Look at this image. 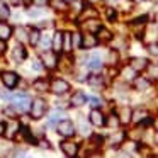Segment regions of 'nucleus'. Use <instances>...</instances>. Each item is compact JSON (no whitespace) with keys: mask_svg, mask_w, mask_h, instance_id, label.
I'll return each instance as SVG.
<instances>
[{"mask_svg":"<svg viewBox=\"0 0 158 158\" xmlns=\"http://www.w3.org/2000/svg\"><path fill=\"white\" fill-rule=\"evenodd\" d=\"M107 15H109L110 21H114V19H116V10H114V9H107Z\"/></svg>","mask_w":158,"mask_h":158,"instance_id":"obj_38","label":"nucleus"},{"mask_svg":"<svg viewBox=\"0 0 158 158\" xmlns=\"http://www.w3.org/2000/svg\"><path fill=\"white\" fill-rule=\"evenodd\" d=\"M34 89L38 90V92H46V90L49 89V83L46 82V80H36V82H34Z\"/></svg>","mask_w":158,"mask_h":158,"instance_id":"obj_24","label":"nucleus"},{"mask_svg":"<svg viewBox=\"0 0 158 158\" xmlns=\"http://www.w3.org/2000/svg\"><path fill=\"white\" fill-rule=\"evenodd\" d=\"M39 41H41V44H43V48H49V44H51V39H49V36H43L41 39H39Z\"/></svg>","mask_w":158,"mask_h":158,"instance_id":"obj_34","label":"nucleus"},{"mask_svg":"<svg viewBox=\"0 0 158 158\" xmlns=\"http://www.w3.org/2000/svg\"><path fill=\"white\" fill-rule=\"evenodd\" d=\"M65 117V114L60 112V110H55V112L49 114V119H48V126H55L56 123H60V121Z\"/></svg>","mask_w":158,"mask_h":158,"instance_id":"obj_16","label":"nucleus"},{"mask_svg":"<svg viewBox=\"0 0 158 158\" xmlns=\"http://www.w3.org/2000/svg\"><path fill=\"white\" fill-rule=\"evenodd\" d=\"M46 112V102L43 99H36L32 100L31 104V116L34 117V119H41L43 116H44Z\"/></svg>","mask_w":158,"mask_h":158,"instance_id":"obj_2","label":"nucleus"},{"mask_svg":"<svg viewBox=\"0 0 158 158\" xmlns=\"http://www.w3.org/2000/svg\"><path fill=\"white\" fill-rule=\"evenodd\" d=\"M134 85H136L138 90H144V89H148V87H150V82H148V80H144V78H136V80H134Z\"/></svg>","mask_w":158,"mask_h":158,"instance_id":"obj_27","label":"nucleus"},{"mask_svg":"<svg viewBox=\"0 0 158 158\" xmlns=\"http://www.w3.org/2000/svg\"><path fill=\"white\" fill-rule=\"evenodd\" d=\"M31 99H29V95H26V94H19V95L12 97V106H14V109H17L19 112H26V110L31 109Z\"/></svg>","mask_w":158,"mask_h":158,"instance_id":"obj_1","label":"nucleus"},{"mask_svg":"<svg viewBox=\"0 0 158 158\" xmlns=\"http://www.w3.org/2000/svg\"><path fill=\"white\" fill-rule=\"evenodd\" d=\"M32 68H34L36 72H41V70H43L41 61H39V60H34V61H32Z\"/></svg>","mask_w":158,"mask_h":158,"instance_id":"obj_36","label":"nucleus"},{"mask_svg":"<svg viewBox=\"0 0 158 158\" xmlns=\"http://www.w3.org/2000/svg\"><path fill=\"white\" fill-rule=\"evenodd\" d=\"M148 51H150V55L158 56V43H150L148 44Z\"/></svg>","mask_w":158,"mask_h":158,"instance_id":"obj_33","label":"nucleus"},{"mask_svg":"<svg viewBox=\"0 0 158 158\" xmlns=\"http://www.w3.org/2000/svg\"><path fill=\"white\" fill-rule=\"evenodd\" d=\"M129 63L134 72H141V70L148 68V60H144V58H131Z\"/></svg>","mask_w":158,"mask_h":158,"instance_id":"obj_11","label":"nucleus"},{"mask_svg":"<svg viewBox=\"0 0 158 158\" xmlns=\"http://www.w3.org/2000/svg\"><path fill=\"white\" fill-rule=\"evenodd\" d=\"M61 150H63V153H65L68 158H75L77 153H78V144L72 143V141H63V143H61Z\"/></svg>","mask_w":158,"mask_h":158,"instance_id":"obj_5","label":"nucleus"},{"mask_svg":"<svg viewBox=\"0 0 158 158\" xmlns=\"http://www.w3.org/2000/svg\"><path fill=\"white\" fill-rule=\"evenodd\" d=\"M97 36H99V38H97L99 41H110V39H112V34L104 27H100L99 31H97Z\"/></svg>","mask_w":158,"mask_h":158,"instance_id":"obj_22","label":"nucleus"},{"mask_svg":"<svg viewBox=\"0 0 158 158\" xmlns=\"http://www.w3.org/2000/svg\"><path fill=\"white\" fill-rule=\"evenodd\" d=\"M17 158H27V153H24V151H21V153H17Z\"/></svg>","mask_w":158,"mask_h":158,"instance_id":"obj_43","label":"nucleus"},{"mask_svg":"<svg viewBox=\"0 0 158 158\" xmlns=\"http://www.w3.org/2000/svg\"><path fill=\"white\" fill-rule=\"evenodd\" d=\"M32 2H34L36 5H41V7H43V5L48 4V0H32Z\"/></svg>","mask_w":158,"mask_h":158,"instance_id":"obj_39","label":"nucleus"},{"mask_svg":"<svg viewBox=\"0 0 158 158\" xmlns=\"http://www.w3.org/2000/svg\"><path fill=\"white\" fill-rule=\"evenodd\" d=\"M83 26H85V29H89L90 32H97L100 27H102V26H100V22L97 21V19H92V21H87Z\"/></svg>","mask_w":158,"mask_h":158,"instance_id":"obj_19","label":"nucleus"},{"mask_svg":"<svg viewBox=\"0 0 158 158\" xmlns=\"http://www.w3.org/2000/svg\"><path fill=\"white\" fill-rule=\"evenodd\" d=\"M43 63H44L46 68L53 70L58 63V58H56V51H44L43 53Z\"/></svg>","mask_w":158,"mask_h":158,"instance_id":"obj_7","label":"nucleus"},{"mask_svg":"<svg viewBox=\"0 0 158 158\" xmlns=\"http://www.w3.org/2000/svg\"><path fill=\"white\" fill-rule=\"evenodd\" d=\"M90 4H97V2H100V0H89Z\"/></svg>","mask_w":158,"mask_h":158,"instance_id":"obj_46","label":"nucleus"},{"mask_svg":"<svg viewBox=\"0 0 158 158\" xmlns=\"http://www.w3.org/2000/svg\"><path fill=\"white\" fill-rule=\"evenodd\" d=\"M109 2H116V0H109Z\"/></svg>","mask_w":158,"mask_h":158,"instance_id":"obj_49","label":"nucleus"},{"mask_svg":"<svg viewBox=\"0 0 158 158\" xmlns=\"http://www.w3.org/2000/svg\"><path fill=\"white\" fill-rule=\"evenodd\" d=\"M133 2H136V4H141V2H144V0H133Z\"/></svg>","mask_w":158,"mask_h":158,"instance_id":"obj_47","label":"nucleus"},{"mask_svg":"<svg viewBox=\"0 0 158 158\" xmlns=\"http://www.w3.org/2000/svg\"><path fill=\"white\" fill-rule=\"evenodd\" d=\"M5 129V126H4V124H0V134H2V131H4Z\"/></svg>","mask_w":158,"mask_h":158,"instance_id":"obj_44","label":"nucleus"},{"mask_svg":"<svg viewBox=\"0 0 158 158\" xmlns=\"http://www.w3.org/2000/svg\"><path fill=\"white\" fill-rule=\"evenodd\" d=\"M89 158H104V156H102V155H100V153H92V155H90Z\"/></svg>","mask_w":158,"mask_h":158,"instance_id":"obj_42","label":"nucleus"},{"mask_svg":"<svg viewBox=\"0 0 158 158\" xmlns=\"http://www.w3.org/2000/svg\"><path fill=\"white\" fill-rule=\"evenodd\" d=\"M87 65L92 70H99L100 66H102V60H100L99 53H92V55L89 56V60H87Z\"/></svg>","mask_w":158,"mask_h":158,"instance_id":"obj_10","label":"nucleus"},{"mask_svg":"<svg viewBox=\"0 0 158 158\" xmlns=\"http://www.w3.org/2000/svg\"><path fill=\"white\" fill-rule=\"evenodd\" d=\"M5 49H7V44H5V39H0V56L5 53Z\"/></svg>","mask_w":158,"mask_h":158,"instance_id":"obj_37","label":"nucleus"},{"mask_svg":"<svg viewBox=\"0 0 158 158\" xmlns=\"http://www.w3.org/2000/svg\"><path fill=\"white\" fill-rule=\"evenodd\" d=\"M97 43H99V39H97L94 34H85V36H82V48L90 49V48H94V46H97Z\"/></svg>","mask_w":158,"mask_h":158,"instance_id":"obj_12","label":"nucleus"},{"mask_svg":"<svg viewBox=\"0 0 158 158\" xmlns=\"http://www.w3.org/2000/svg\"><path fill=\"white\" fill-rule=\"evenodd\" d=\"M106 124L110 127H116L119 124V119H117V116H109V119H106Z\"/></svg>","mask_w":158,"mask_h":158,"instance_id":"obj_32","label":"nucleus"},{"mask_svg":"<svg viewBox=\"0 0 158 158\" xmlns=\"http://www.w3.org/2000/svg\"><path fill=\"white\" fill-rule=\"evenodd\" d=\"M72 44L73 48H82V34L80 32H73L72 34Z\"/></svg>","mask_w":158,"mask_h":158,"instance_id":"obj_26","label":"nucleus"},{"mask_svg":"<svg viewBox=\"0 0 158 158\" xmlns=\"http://www.w3.org/2000/svg\"><path fill=\"white\" fill-rule=\"evenodd\" d=\"M9 2H10L12 5H22V2H24V0H9Z\"/></svg>","mask_w":158,"mask_h":158,"instance_id":"obj_41","label":"nucleus"},{"mask_svg":"<svg viewBox=\"0 0 158 158\" xmlns=\"http://www.w3.org/2000/svg\"><path fill=\"white\" fill-rule=\"evenodd\" d=\"M156 143H158V133H156Z\"/></svg>","mask_w":158,"mask_h":158,"instance_id":"obj_48","label":"nucleus"},{"mask_svg":"<svg viewBox=\"0 0 158 158\" xmlns=\"http://www.w3.org/2000/svg\"><path fill=\"white\" fill-rule=\"evenodd\" d=\"M144 117H146V110H143V109H138V110L133 112V121L134 123H141Z\"/></svg>","mask_w":158,"mask_h":158,"instance_id":"obj_25","label":"nucleus"},{"mask_svg":"<svg viewBox=\"0 0 158 158\" xmlns=\"http://www.w3.org/2000/svg\"><path fill=\"white\" fill-rule=\"evenodd\" d=\"M15 34H17V39H19V41H29V32L26 31L24 27H19Z\"/></svg>","mask_w":158,"mask_h":158,"instance_id":"obj_28","label":"nucleus"},{"mask_svg":"<svg viewBox=\"0 0 158 158\" xmlns=\"http://www.w3.org/2000/svg\"><path fill=\"white\" fill-rule=\"evenodd\" d=\"M87 100H89V99H87L82 92L73 94V97H72V104H73V106H83V104H87Z\"/></svg>","mask_w":158,"mask_h":158,"instance_id":"obj_17","label":"nucleus"},{"mask_svg":"<svg viewBox=\"0 0 158 158\" xmlns=\"http://www.w3.org/2000/svg\"><path fill=\"white\" fill-rule=\"evenodd\" d=\"M10 17V9L5 2H0V19H9Z\"/></svg>","mask_w":158,"mask_h":158,"instance_id":"obj_23","label":"nucleus"},{"mask_svg":"<svg viewBox=\"0 0 158 158\" xmlns=\"http://www.w3.org/2000/svg\"><path fill=\"white\" fill-rule=\"evenodd\" d=\"M39 146H41V148H49V143L43 139V141H39Z\"/></svg>","mask_w":158,"mask_h":158,"instance_id":"obj_40","label":"nucleus"},{"mask_svg":"<svg viewBox=\"0 0 158 158\" xmlns=\"http://www.w3.org/2000/svg\"><path fill=\"white\" fill-rule=\"evenodd\" d=\"M2 82H4V85L7 87V89H14L19 82V77L15 75L14 72H4L2 73Z\"/></svg>","mask_w":158,"mask_h":158,"instance_id":"obj_6","label":"nucleus"},{"mask_svg":"<svg viewBox=\"0 0 158 158\" xmlns=\"http://www.w3.org/2000/svg\"><path fill=\"white\" fill-rule=\"evenodd\" d=\"M10 36H12V27L7 22L0 21V39H5V41H7Z\"/></svg>","mask_w":158,"mask_h":158,"instance_id":"obj_15","label":"nucleus"},{"mask_svg":"<svg viewBox=\"0 0 158 158\" xmlns=\"http://www.w3.org/2000/svg\"><path fill=\"white\" fill-rule=\"evenodd\" d=\"M89 117H90V123L94 124V126H106V117H104V114L100 112L99 109H92L90 110V114H89Z\"/></svg>","mask_w":158,"mask_h":158,"instance_id":"obj_8","label":"nucleus"},{"mask_svg":"<svg viewBox=\"0 0 158 158\" xmlns=\"http://www.w3.org/2000/svg\"><path fill=\"white\" fill-rule=\"evenodd\" d=\"M153 158H158V156H153Z\"/></svg>","mask_w":158,"mask_h":158,"instance_id":"obj_50","label":"nucleus"},{"mask_svg":"<svg viewBox=\"0 0 158 158\" xmlns=\"http://www.w3.org/2000/svg\"><path fill=\"white\" fill-rule=\"evenodd\" d=\"M119 158H129V156H127V155H124V153H121V155H119Z\"/></svg>","mask_w":158,"mask_h":158,"instance_id":"obj_45","label":"nucleus"},{"mask_svg":"<svg viewBox=\"0 0 158 158\" xmlns=\"http://www.w3.org/2000/svg\"><path fill=\"white\" fill-rule=\"evenodd\" d=\"M73 44H72V34L70 32H63V51H72Z\"/></svg>","mask_w":158,"mask_h":158,"instance_id":"obj_18","label":"nucleus"},{"mask_svg":"<svg viewBox=\"0 0 158 158\" xmlns=\"http://www.w3.org/2000/svg\"><path fill=\"white\" fill-rule=\"evenodd\" d=\"M89 83H90V85H94V87H99V85H102V78H100V77L99 75H94V77H90V78H89Z\"/></svg>","mask_w":158,"mask_h":158,"instance_id":"obj_30","label":"nucleus"},{"mask_svg":"<svg viewBox=\"0 0 158 158\" xmlns=\"http://www.w3.org/2000/svg\"><path fill=\"white\" fill-rule=\"evenodd\" d=\"M49 5H51L55 10H66V2L65 0H49Z\"/></svg>","mask_w":158,"mask_h":158,"instance_id":"obj_20","label":"nucleus"},{"mask_svg":"<svg viewBox=\"0 0 158 158\" xmlns=\"http://www.w3.org/2000/svg\"><path fill=\"white\" fill-rule=\"evenodd\" d=\"M70 90V83L65 82L61 78H56L51 82V92L56 94V95H61V94H66Z\"/></svg>","mask_w":158,"mask_h":158,"instance_id":"obj_4","label":"nucleus"},{"mask_svg":"<svg viewBox=\"0 0 158 158\" xmlns=\"http://www.w3.org/2000/svg\"><path fill=\"white\" fill-rule=\"evenodd\" d=\"M89 104L92 109H99L100 106H102V102H100V99H97V97H89Z\"/></svg>","mask_w":158,"mask_h":158,"instance_id":"obj_31","label":"nucleus"},{"mask_svg":"<svg viewBox=\"0 0 158 158\" xmlns=\"http://www.w3.org/2000/svg\"><path fill=\"white\" fill-rule=\"evenodd\" d=\"M56 129H58V133L61 134V136H65V138H70V136L75 134V126H73V123H72V121H68V119H61V121H60L58 126H56Z\"/></svg>","mask_w":158,"mask_h":158,"instance_id":"obj_3","label":"nucleus"},{"mask_svg":"<svg viewBox=\"0 0 158 158\" xmlns=\"http://www.w3.org/2000/svg\"><path fill=\"white\" fill-rule=\"evenodd\" d=\"M12 56H14V60L15 61H24L26 60V56H27V53H26V49H24V46H15L14 49H12Z\"/></svg>","mask_w":158,"mask_h":158,"instance_id":"obj_14","label":"nucleus"},{"mask_svg":"<svg viewBox=\"0 0 158 158\" xmlns=\"http://www.w3.org/2000/svg\"><path fill=\"white\" fill-rule=\"evenodd\" d=\"M51 46H53V51H61L63 49V32H55V36H53V43H51Z\"/></svg>","mask_w":158,"mask_h":158,"instance_id":"obj_13","label":"nucleus"},{"mask_svg":"<svg viewBox=\"0 0 158 158\" xmlns=\"http://www.w3.org/2000/svg\"><path fill=\"white\" fill-rule=\"evenodd\" d=\"M39 39H41L39 31H38V29H31V31H29V43H31L32 46H36L39 43Z\"/></svg>","mask_w":158,"mask_h":158,"instance_id":"obj_21","label":"nucleus"},{"mask_svg":"<svg viewBox=\"0 0 158 158\" xmlns=\"http://www.w3.org/2000/svg\"><path fill=\"white\" fill-rule=\"evenodd\" d=\"M19 129H21V124H19V121H15V119L9 121V123L5 124V136H7L9 139H12V138L17 134Z\"/></svg>","mask_w":158,"mask_h":158,"instance_id":"obj_9","label":"nucleus"},{"mask_svg":"<svg viewBox=\"0 0 158 158\" xmlns=\"http://www.w3.org/2000/svg\"><path fill=\"white\" fill-rule=\"evenodd\" d=\"M41 14H43L41 9H31V10H29V15H31V17H39Z\"/></svg>","mask_w":158,"mask_h":158,"instance_id":"obj_35","label":"nucleus"},{"mask_svg":"<svg viewBox=\"0 0 158 158\" xmlns=\"http://www.w3.org/2000/svg\"><path fill=\"white\" fill-rule=\"evenodd\" d=\"M78 127H80V133H82V134H89V133H90L89 124H87L83 119H80V121H78Z\"/></svg>","mask_w":158,"mask_h":158,"instance_id":"obj_29","label":"nucleus"}]
</instances>
